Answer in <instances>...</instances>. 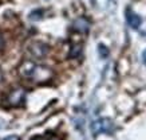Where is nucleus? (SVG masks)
Masks as SVG:
<instances>
[{"mask_svg": "<svg viewBox=\"0 0 146 140\" xmlns=\"http://www.w3.org/2000/svg\"><path fill=\"white\" fill-rule=\"evenodd\" d=\"M19 73H20L22 77L32 78V80H36V81H44L48 77H51L50 69L39 66L35 62H32V61L23 62L20 65V68H19Z\"/></svg>", "mask_w": 146, "mask_h": 140, "instance_id": "nucleus-1", "label": "nucleus"}, {"mask_svg": "<svg viewBox=\"0 0 146 140\" xmlns=\"http://www.w3.org/2000/svg\"><path fill=\"white\" fill-rule=\"evenodd\" d=\"M90 129H91V133L94 136H98V135H101V133H111L113 129H114V125H113V121H111L110 119L101 117L91 123Z\"/></svg>", "mask_w": 146, "mask_h": 140, "instance_id": "nucleus-2", "label": "nucleus"}, {"mask_svg": "<svg viewBox=\"0 0 146 140\" xmlns=\"http://www.w3.org/2000/svg\"><path fill=\"white\" fill-rule=\"evenodd\" d=\"M26 94L27 92L23 88H16L8 93V96L5 97V105L9 108H19L24 104L26 101Z\"/></svg>", "mask_w": 146, "mask_h": 140, "instance_id": "nucleus-3", "label": "nucleus"}, {"mask_svg": "<svg viewBox=\"0 0 146 140\" xmlns=\"http://www.w3.org/2000/svg\"><path fill=\"white\" fill-rule=\"evenodd\" d=\"M50 47L42 42H34L27 47V53L32 59H42L48 54Z\"/></svg>", "mask_w": 146, "mask_h": 140, "instance_id": "nucleus-4", "label": "nucleus"}, {"mask_svg": "<svg viewBox=\"0 0 146 140\" xmlns=\"http://www.w3.org/2000/svg\"><path fill=\"white\" fill-rule=\"evenodd\" d=\"M126 20H127L129 26L131 28H134V30L139 28V26H141V23H142L141 16H138V15L135 14V12H133L130 8L126 9Z\"/></svg>", "mask_w": 146, "mask_h": 140, "instance_id": "nucleus-5", "label": "nucleus"}, {"mask_svg": "<svg viewBox=\"0 0 146 140\" xmlns=\"http://www.w3.org/2000/svg\"><path fill=\"white\" fill-rule=\"evenodd\" d=\"M72 27H74L75 31L86 34V32H89V30H90V22L86 18H78L75 22L72 23Z\"/></svg>", "mask_w": 146, "mask_h": 140, "instance_id": "nucleus-6", "label": "nucleus"}, {"mask_svg": "<svg viewBox=\"0 0 146 140\" xmlns=\"http://www.w3.org/2000/svg\"><path fill=\"white\" fill-rule=\"evenodd\" d=\"M42 18H43V9H36V11H32L30 14L31 20H40Z\"/></svg>", "mask_w": 146, "mask_h": 140, "instance_id": "nucleus-7", "label": "nucleus"}, {"mask_svg": "<svg viewBox=\"0 0 146 140\" xmlns=\"http://www.w3.org/2000/svg\"><path fill=\"white\" fill-rule=\"evenodd\" d=\"M98 53L101 55V58H107V57H109V49H107L105 45L98 46Z\"/></svg>", "mask_w": 146, "mask_h": 140, "instance_id": "nucleus-8", "label": "nucleus"}, {"mask_svg": "<svg viewBox=\"0 0 146 140\" xmlns=\"http://www.w3.org/2000/svg\"><path fill=\"white\" fill-rule=\"evenodd\" d=\"M80 51H82V49H80V46L72 47V50H71V53H70V57H71V58H75V57H78V55L80 54Z\"/></svg>", "mask_w": 146, "mask_h": 140, "instance_id": "nucleus-9", "label": "nucleus"}, {"mask_svg": "<svg viewBox=\"0 0 146 140\" xmlns=\"http://www.w3.org/2000/svg\"><path fill=\"white\" fill-rule=\"evenodd\" d=\"M4 140H20L18 137V136H15V135H12V136H8V137H5Z\"/></svg>", "mask_w": 146, "mask_h": 140, "instance_id": "nucleus-10", "label": "nucleus"}, {"mask_svg": "<svg viewBox=\"0 0 146 140\" xmlns=\"http://www.w3.org/2000/svg\"><path fill=\"white\" fill-rule=\"evenodd\" d=\"M3 46H4V38H3V35L0 34V50L3 49Z\"/></svg>", "mask_w": 146, "mask_h": 140, "instance_id": "nucleus-11", "label": "nucleus"}, {"mask_svg": "<svg viewBox=\"0 0 146 140\" xmlns=\"http://www.w3.org/2000/svg\"><path fill=\"white\" fill-rule=\"evenodd\" d=\"M142 61H143V63L146 65V50L143 51V53H142Z\"/></svg>", "mask_w": 146, "mask_h": 140, "instance_id": "nucleus-12", "label": "nucleus"}, {"mask_svg": "<svg viewBox=\"0 0 146 140\" xmlns=\"http://www.w3.org/2000/svg\"><path fill=\"white\" fill-rule=\"evenodd\" d=\"M3 82V72H1V69H0V84Z\"/></svg>", "mask_w": 146, "mask_h": 140, "instance_id": "nucleus-13", "label": "nucleus"}, {"mask_svg": "<svg viewBox=\"0 0 146 140\" xmlns=\"http://www.w3.org/2000/svg\"><path fill=\"white\" fill-rule=\"evenodd\" d=\"M44 140H58V139H55V137H50V139L48 137H44Z\"/></svg>", "mask_w": 146, "mask_h": 140, "instance_id": "nucleus-14", "label": "nucleus"}]
</instances>
